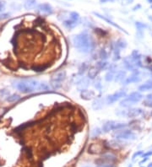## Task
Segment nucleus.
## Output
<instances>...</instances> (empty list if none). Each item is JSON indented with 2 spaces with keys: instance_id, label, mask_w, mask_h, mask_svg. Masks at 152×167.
Here are the masks:
<instances>
[{
  "instance_id": "nucleus-1",
  "label": "nucleus",
  "mask_w": 152,
  "mask_h": 167,
  "mask_svg": "<svg viewBox=\"0 0 152 167\" xmlns=\"http://www.w3.org/2000/svg\"><path fill=\"white\" fill-rule=\"evenodd\" d=\"M16 90L24 94L33 93L36 91H45L49 90V85L46 82L33 79H24L16 81L15 84Z\"/></svg>"
},
{
  "instance_id": "nucleus-2",
  "label": "nucleus",
  "mask_w": 152,
  "mask_h": 167,
  "mask_svg": "<svg viewBox=\"0 0 152 167\" xmlns=\"http://www.w3.org/2000/svg\"><path fill=\"white\" fill-rule=\"evenodd\" d=\"M72 41L74 48L81 53H89L94 49L95 43L93 38L87 31L75 35L73 37Z\"/></svg>"
},
{
  "instance_id": "nucleus-3",
  "label": "nucleus",
  "mask_w": 152,
  "mask_h": 167,
  "mask_svg": "<svg viewBox=\"0 0 152 167\" xmlns=\"http://www.w3.org/2000/svg\"><path fill=\"white\" fill-rule=\"evenodd\" d=\"M58 20L63 23L66 29L73 30L80 24V15L75 11H65L58 15Z\"/></svg>"
},
{
  "instance_id": "nucleus-4",
  "label": "nucleus",
  "mask_w": 152,
  "mask_h": 167,
  "mask_svg": "<svg viewBox=\"0 0 152 167\" xmlns=\"http://www.w3.org/2000/svg\"><path fill=\"white\" fill-rule=\"evenodd\" d=\"M143 98L144 96L139 91H133L130 94H127L124 98L122 99V101H120V106L124 108H129L132 105H135L142 101Z\"/></svg>"
},
{
  "instance_id": "nucleus-5",
  "label": "nucleus",
  "mask_w": 152,
  "mask_h": 167,
  "mask_svg": "<svg viewBox=\"0 0 152 167\" xmlns=\"http://www.w3.org/2000/svg\"><path fill=\"white\" fill-rule=\"evenodd\" d=\"M66 79V72L62 70L54 73L50 78V86L54 90H58L62 87L63 83L64 82Z\"/></svg>"
},
{
  "instance_id": "nucleus-6",
  "label": "nucleus",
  "mask_w": 152,
  "mask_h": 167,
  "mask_svg": "<svg viewBox=\"0 0 152 167\" xmlns=\"http://www.w3.org/2000/svg\"><path fill=\"white\" fill-rule=\"evenodd\" d=\"M127 127V124L124 123H121V122H117V121H107L105 123L102 125V128L101 130L103 133H107L111 131H118L123 129Z\"/></svg>"
},
{
  "instance_id": "nucleus-7",
  "label": "nucleus",
  "mask_w": 152,
  "mask_h": 167,
  "mask_svg": "<svg viewBox=\"0 0 152 167\" xmlns=\"http://www.w3.org/2000/svg\"><path fill=\"white\" fill-rule=\"evenodd\" d=\"M117 157L111 153L103 155L101 158L96 160V165H112L114 166V163L116 162Z\"/></svg>"
},
{
  "instance_id": "nucleus-8",
  "label": "nucleus",
  "mask_w": 152,
  "mask_h": 167,
  "mask_svg": "<svg viewBox=\"0 0 152 167\" xmlns=\"http://www.w3.org/2000/svg\"><path fill=\"white\" fill-rule=\"evenodd\" d=\"M127 95V91L125 90H120L118 91H116L114 93H112L111 94H108L105 99L106 104L107 105H112L115 102L118 101L120 100H122Z\"/></svg>"
},
{
  "instance_id": "nucleus-9",
  "label": "nucleus",
  "mask_w": 152,
  "mask_h": 167,
  "mask_svg": "<svg viewBox=\"0 0 152 167\" xmlns=\"http://www.w3.org/2000/svg\"><path fill=\"white\" fill-rule=\"evenodd\" d=\"M114 137L118 139H122V140H135L137 138V135L135 134L133 131L121 129V130L117 131L114 134Z\"/></svg>"
},
{
  "instance_id": "nucleus-10",
  "label": "nucleus",
  "mask_w": 152,
  "mask_h": 167,
  "mask_svg": "<svg viewBox=\"0 0 152 167\" xmlns=\"http://www.w3.org/2000/svg\"><path fill=\"white\" fill-rule=\"evenodd\" d=\"M142 112H143V110L140 109V108H131V107H129V109L119 111V112H118L117 114L118 116H125V117H128V118H134V117L139 116Z\"/></svg>"
},
{
  "instance_id": "nucleus-11",
  "label": "nucleus",
  "mask_w": 152,
  "mask_h": 167,
  "mask_svg": "<svg viewBox=\"0 0 152 167\" xmlns=\"http://www.w3.org/2000/svg\"><path fill=\"white\" fill-rule=\"evenodd\" d=\"M36 9L38 13L43 15H51L54 12L52 6L48 3H42V4H38L36 7Z\"/></svg>"
},
{
  "instance_id": "nucleus-12",
  "label": "nucleus",
  "mask_w": 152,
  "mask_h": 167,
  "mask_svg": "<svg viewBox=\"0 0 152 167\" xmlns=\"http://www.w3.org/2000/svg\"><path fill=\"white\" fill-rule=\"evenodd\" d=\"M141 80V75L140 72L139 70H135L134 72H132L129 76L125 78V80H123V84H129L139 83Z\"/></svg>"
},
{
  "instance_id": "nucleus-13",
  "label": "nucleus",
  "mask_w": 152,
  "mask_h": 167,
  "mask_svg": "<svg viewBox=\"0 0 152 167\" xmlns=\"http://www.w3.org/2000/svg\"><path fill=\"white\" fill-rule=\"evenodd\" d=\"M93 15H96V17H98L99 19H101V20H104V21H106L107 24H109V25H111V26H112L113 27H115V28H117V29H118L119 30H121V31H123V32H124L125 34H128V31H126L125 30L123 29V27H121L120 26H118L117 23H115V22H113L112 20H110L109 18H107V16H105V15H101V14H100V13H98V12H93Z\"/></svg>"
},
{
  "instance_id": "nucleus-14",
  "label": "nucleus",
  "mask_w": 152,
  "mask_h": 167,
  "mask_svg": "<svg viewBox=\"0 0 152 167\" xmlns=\"http://www.w3.org/2000/svg\"><path fill=\"white\" fill-rule=\"evenodd\" d=\"M123 66H124L125 69L128 70V71H131V72L138 70L136 64H135L134 59L132 58L131 56H128L126 58H123Z\"/></svg>"
},
{
  "instance_id": "nucleus-15",
  "label": "nucleus",
  "mask_w": 152,
  "mask_h": 167,
  "mask_svg": "<svg viewBox=\"0 0 152 167\" xmlns=\"http://www.w3.org/2000/svg\"><path fill=\"white\" fill-rule=\"evenodd\" d=\"M95 93L92 91L89 90H82L80 92V97L85 101H90L94 98Z\"/></svg>"
},
{
  "instance_id": "nucleus-16",
  "label": "nucleus",
  "mask_w": 152,
  "mask_h": 167,
  "mask_svg": "<svg viewBox=\"0 0 152 167\" xmlns=\"http://www.w3.org/2000/svg\"><path fill=\"white\" fill-rule=\"evenodd\" d=\"M138 91L139 92H145V91H152V80H150L146 81L141 85H139L138 88Z\"/></svg>"
},
{
  "instance_id": "nucleus-17",
  "label": "nucleus",
  "mask_w": 152,
  "mask_h": 167,
  "mask_svg": "<svg viewBox=\"0 0 152 167\" xmlns=\"http://www.w3.org/2000/svg\"><path fill=\"white\" fill-rule=\"evenodd\" d=\"M24 7L25 9L29 10L36 7V0H25L24 3Z\"/></svg>"
},
{
  "instance_id": "nucleus-18",
  "label": "nucleus",
  "mask_w": 152,
  "mask_h": 167,
  "mask_svg": "<svg viewBox=\"0 0 152 167\" xmlns=\"http://www.w3.org/2000/svg\"><path fill=\"white\" fill-rule=\"evenodd\" d=\"M104 102L106 103L105 101L101 100V99H97V100H95L92 104V107L94 110H100L103 107L104 105Z\"/></svg>"
},
{
  "instance_id": "nucleus-19",
  "label": "nucleus",
  "mask_w": 152,
  "mask_h": 167,
  "mask_svg": "<svg viewBox=\"0 0 152 167\" xmlns=\"http://www.w3.org/2000/svg\"><path fill=\"white\" fill-rule=\"evenodd\" d=\"M126 78V72L124 71H119L118 73H117L115 74V78L114 80L116 82H123V80H125Z\"/></svg>"
},
{
  "instance_id": "nucleus-20",
  "label": "nucleus",
  "mask_w": 152,
  "mask_h": 167,
  "mask_svg": "<svg viewBox=\"0 0 152 167\" xmlns=\"http://www.w3.org/2000/svg\"><path fill=\"white\" fill-rule=\"evenodd\" d=\"M143 104H144V105H145V106H147V107L152 108V93L148 94L145 96V100H144V101H143Z\"/></svg>"
},
{
  "instance_id": "nucleus-21",
  "label": "nucleus",
  "mask_w": 152,
  "mask_h": 167,
  "mask_svg": "<svg viewBox=\"0 0 152 167\" xmlns=\"http://www.w3.org/2000/svg\"><path fill=\"white\" fill-rule=\"evenodd\" d=\"M114 69H110V71H108L107 73H106L105 75V80L106 81H107V82H111L112 80H114V78H115V71H113Z\"/></svg>"
},
{
  "instance_id": "nucleus-22",
  "label": "nucleus",
  "mask_w": 152,
  "mask_h": 167,
  "mask_svg": "<svg viewBox=\"0 0 152 167\" xmlns=\"http://www.w3.org/2000/svg\"><path fill=\"white\" fill-rule=\"evenodd\" d=\"M116 46L120 49H124V48H126L127 46H128V44H127V41L125 40H123V39H119V40L118 41L116 42Z\"/></svg>"
},
{
  "instance_id": "nucleus-23",
  "label": "nucleus",
  "mask_w": 152,
  "mask_h": 167,
  "mask_svg": "<svg viewBox=\"0 0 152 167\" xmlns=\"http://www.w3.org/2000/svg\"><path fill=\"white\" fill-rule=\"evenodd\" d=\"M135 26H136V28H137V30L139 32H141L147 28V25H145L144 23H142V22L139 21L135 22Z\"/></svg>"
},
{
  "instance_id": "nucleus-24",
  "label": "nucleus",
  "mask_w": 152,
  "mask_h": 167,
  "mask_svg": "<svg viewBox=\"0 0 152 167\" xmlns=\"http://www.w3.org/2000/svg\"><path fill=\"white\" fill-rule=\"evenodd\" d=\"M20 95L17 94H12L10 95H9L7 97V101L9 102H15L17 101L18 100H20Z\"/></svg>"
},
{
  "instance_id": "nucleus-25",
  "label": "nucleus",
  "mask_w": 152,
  "mask_h": 167,
  "mask_svg": "<svg viewBox=\"0 0 152 167\" xmlns=\"http://www.w3.org/2000/svg\"><path fill=\"white\" fill-rule=\"evenodd\" d=\"M98 69L96 67V68H93V69H91L89 70V78H91V79H94L95 77H96L98 73Z\"/></svg>"
},
{
  "instance_id": "nucleus-26",
  "label": "nucleus",
  "mask_w": 152,
  "mask_h": 167,
  "mask_svg": "<svg viewBox=\"0 0 152 167\" xmlns=\"http://www.w3.org/2000/svg\"><path fill=\"white\" fill-rule=\"evenodd\" d=\"M102 133V130L100 129L99 127H95L94 129H92L91 131V135H92V137H98L99 135H101V133Z\"/></svg>"
},
{
  "instance_id": "nucleus-27",
  "label": "nucleus",
  "mask_w": 152,
  "mask_h": 167,
  "mask_svg": "<svg viewBox=\"0 0 152 167\" xmlns=\"http://www.w3.org/2000/svg\"><path fill=\"white\" fill-rule=\"evenodd\" d=\"M115 0H101V2L102 3H107V2H114ZM119 1H122L123 2V4H131L134 0H119Z\"/></svg>"
},
{
  "instance_id": "nucleus-28",
  "label": "nucleus",
  "mask_w": 152,
  "mask_h": 167,
  "mask_svg": "<svg viewBox=\"0 0 152 167\" xmlns=\"http://www.w3.org/2000/svg\"><path fill=\"white\" fill-rule=\"evenodd\" d=\"M144 154V151H142V150H139V151H137V152H135L134 154V155H133V157H132V159L133 160H135L136 159V157H139L140 156V155H142Z\"/></svg>"
},
{
  "instance_id": "nucleus-29",
  "label": "nucleus",
  "mask_w": 152,
  "mask_h": 167,
  "mask_svg": "<svg viewBox=\"0 0 152 167\" xmlns=\"http://www.w3.org/2000/svg\"><path fill=\"white\" fill-rule=\"evenodd\" d=\"M9 17V14H2V15H0V20L8 19Z\"/></svg>"
},
{
  "instance_id": "nucleus-30",
  "label": "nucleus",
  "mask_w": 152,
  "mask_h": 167,
  "mask_svg": "<svg viewBox=\"0 0 152 167\" xmlns=\"http://www.w3.org/2000/svg\"><path fill=\"white\" fill-rule=\"evenodd\" d=\"M151 155H152V151H148V152L144 153V154L142 155V157H143V158H145V157L151 156Z\"/></svg>"
},
{
  "instance_id": "nucleus-31",
  "label": "nucleus",
  "mask_w": 152,
  "mask_h": 167,
  "mask_svg": "<svg viewBox=\"0 0 152 167\" xmlns=\"http://www.w3.org/2000/svg\"><path fill=\"white\" fill-rule=\"evenodd\" d=\"M4 8H5V3L4 2H0V12L4 10Z\"/></svg>"
},
{
  "instance_id": "nucleus-32",
  "label": "nucleus",
  "mask_w": 152,
  "mask_h": 167,
  "mask_svg": "<svg viewBox=\"0 0 152 167\" xmlns=\"http://www.w3.org/2000/svg\"><path fill=\"white\" fill-rule=\"evenodd\" d=\"M96 167H114L112 165H96Z\"/></svg>"
},
{
  "instance_id": "nucleus-33",
  "label": "nucleus",
  "mask_w": 152,
  "mask_h": 167,
  "mask_svg": "<svg viewBox=\"0 0 152 167\" xmlns=\"http://www.w3.org/2000/svg\"><path fill=\"white\" fill-rule=\"evenodd\" d=\"M141 7V6H140V5H139H139H138V6H135V7L134 8V10H137L138 9H139V8Z\"/></svg>"
},
{
  "instance_id": "nucleus-34",
  "label": "nucleus",
  "mask_w": 152,
  "mask_h": 167,
  "mask_svg": "<svg viewBox=\"0 0 152 167\" xmlns=\"http://www.w3.org/2000/svg\"><path fill=\"white\" fill-rule=\"evenodd\" d=\"M147 2H148L149 4H152V0H147Z\"/></svg>"
},
{
  "instance_id": "nucleus-35",
  "label": "nucleus",
  "mask_w": 152,
  "mask_h": 167,
  "mask_svg": "<svg viewBox=\"0 0 152 167\" xmlns=\"http://www.w3.org/2000/svg\"><path fill=\"white\" fill-rule=\"evenodd\" d=\"M147 167H152V162H151V163L149 164V165Z\"/></svg>"
},
{
  "instance_id": "nucleus-36",
  "label": "nucleus",
  "mask_w": 152,
  "mask_h": 167,
  "mask_svg": "<svg viewBox=\"0 0 152 167\" xmlns=\"http://www.w3.org/2000/svg\"><path fill=\"white\" fill-rule=\"evenodd\" d=\"M83 167H91V166H89V165H85V166H83Z\"/></svg>"
},
{
  "instance_id": "nucleus-37",
  "label": "nucleus",
  "mask_w": 152,
  "mask_h": 167,
  "mask_svg": "<svg viewBox=\"0 0 152 167\" xmlns=\"http://www.w3.org/2000/svg\"><path fill=\"white\" fill-rule=\"evenodd\" d=\"M151 9H152V5H151Z\"/></svg>"
}]
</instances>
